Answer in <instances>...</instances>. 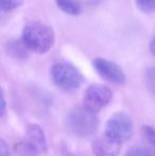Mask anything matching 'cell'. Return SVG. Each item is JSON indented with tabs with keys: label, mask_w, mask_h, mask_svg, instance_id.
<instances>
[{
	"label": "cell",
	"mask_w": 155,
	"mask_h": 156,
	"mask_svg": "<svg viewBox=\"0 0 155 156\" xmlns=\"http://www.w3.org/2000/svg\"><path fill=\"white\" fill-rule=\"evenodd\" d=\"M21 41L29 51L44 54L53 47L55 35L50 26L41 21H31L23 28Z\"/></svg>",
	"instance_id": "1"
},
{
	"label": "cell",
	"mask_w": 155,
	"mask_h": 156,
	"mask_svg": "<svg viewBox=\"0 0 155 156\" xmlns=\"http://www.w3.org/2000/svg\"><path fill=\"white\" fill-rule=\"evenodd\" d=\"M69 129L80 137L91 136L99 126V119L96 113L88 111L84 106H77L67 116Z\"/></svg>",
	"instance_id": "2"
},
{
	"label": "cell",
	"mask_w": 155,
	"mask_h": 156,
	"mask_svg": "<svg viewBox=\"0 0 155 156\" xmlns=\"http://www.w3.org/2000/svg\"><path fill=\"white\" fill-rule=\"evenodd\" d=\"M51 76L54 84L65 90H75L84 81L83 74L78 68L67 62L54 64L51 68Z\"/></svg>",
	"instance_id": "3"
},
{
	"label": "cell",
	"mask_w": 155,
	"mask_h": 156,
	"mask_svg": "<svg viewBox=\"0 0 155 156\" xmlns=\"http://www.w3.org/2000/svg\"><path fill=\"white\" fill-rule=\"evenodd\" d=\"M104 132L123 144L133 136L134 123L130 115L124 112H117L107 120Z\"/></svg>",
	"instance_id": "4"
},
{
	"label": "cell",
	"mask_w": 155,
	"mask_h": 156,
	"mask_svg": "<svg viewBox=\"0 0 155 156\" xmlns=\"http://www.w3.org/2000/svg\"><path fill=\"white\" fill-rule=\"evenodd\" d=\"M113 99L111 88L103 84H91L86 88L83 97V106L93 113H98Z\"/></svg>",
	"instance_id": "5"
},
{
	"label": "cell",
	"mask_w": 155,
	"mask_h": 156,
	"mask_svg": "<svg viewBox=\"0 0 155 156\" xmlns=\"http://www.w3.org/2000/svg\"><path fill=\"white\" fill-rule=\"evenodd\" d=\"M93 65L98 74L107 82L117 85L125 83V74L116 63L102 58H97L93 60Z\"/></svg>",
	"instance_id": "6"
},
{
	"label": "cell",
	"mask_w": 155,
	"mask_h": 156,
	"mask_svg": "<svg viewBox=\"0 0 155 156\" xmlns=\"http://www.w3.org/2000/svg\"><path fill=\"white\" fill-rule=\"evenodd\" d=\"M25 142L27 148L34 154H45L48 151V144L43 129L38 124H29L26 129Z\"/></svg>",
	"instance_id": "7"
},
{
	"label": "cell",
	"mask_w": 155,
	"mask_h": 156,
	"mask_svg": "<svg viewBox=\"0 0 155 156\" xmlns=\"http://www.w3.org/2000/svg\"><path fill=\"white\" fill-rule=\"evenodd\" d=\"M122 147V142L104 132L98 136L91 144V150L96 156H118Z\"/></svg>",
	"instance_id": "8"
},
{
	"label": "cell",
	"mask_w": 155,
	"mask_h": 156,
	"mask_svg": "<svg viewBox=\"0 0 155 156\" xmlns=\"http://www.w3.org/2000/svg\"><path fill=\"white\" fill-rule=\"evenodd\" d=\"M140 132L143 144L150 150L152 156H155V129L150 125H143L141 126Z\"/></svg>",
	"instance_id": "9"
},
{
	"label": "cell",
	"mask_w": 155,
	"mask_h": 156,
	"mask_svg": "<svg viewBox=\"0 0 155 156\" xmlns=\"http://www.w3.org/2000/svg\"><path fill=\"white\" fill-rule=\"evenodd\" d=\"M56 5L61 11L68 15H79L81 13V4L77 0H55Z\"/></svg>",
	"instance_id": "10"
},
{
	"label": "cell",
	"mask_w": 155,
	"mask_h": 156,
	"mask_svg": "<svg viewBox=\"0 0 155 156\" xmlns=\"http://www.w3.org/2000/svg\"><path fill=\"white\" fill-rule=\"evenodd\" d=\"M9 51L16 58H23L27 56V51L29 50L27 49L23 41H14L9 43Z\"/></svg>",
	"instance_id": "11"
},
{
	"label": "cell",
	"mask_w": 155,
	"mask_h": 156,
	"mask_svg": "<svg viewBox=\"0 0 155 156\" xmlns=\"http://www.w3.org/2000/svg\"><path fill=\"white\" fill-rule=\"evenodd\" d=\"M23 3V0H0V11L1 12H11Z\"/></svg>",
	"instance_id": "12"
},
{
	"label": "cell",
	"mask_w": 155,
	"mask_h": 156,
	"mask_svg": "<svg viewBox=\"0 0 155 156\" xmlns=\"http://www.w3.org/2000/svg\"><path fill=\"white\" fill-rule=\"evenodd\" d=\"M125 156H152V154L145 144H141V146H136L131 148L125 153Z\"/></svg>",
	"instance_id": "13"
},
{
	"label": "cell",
	"mask_w": 155,
	"mask_h": 156,
	"mask_svg": "<svg viewBox=\"0 0 155 156\" xmlns=\"http://www.w3.org/2000/svg\"><path fill=\"white\" fill-rule=\"evenodd\" d=\"M146 84L150 93L155 96V68L148 69L146 73Z\"/></svg>",
	"instance_id": "14"
},
{
	"label": "cell",
	"mask_w": 155,
	"mask_h": 156,
	"mask_svg": "<svg viewBox=\"0 0 155 156\" xmlns=\"http://www.w3.org/2000/svg\"><path fill=\"white\" fill-rule=\"evenodd\" d=\"M6 113V101L4 98L3 90L0 88V117L4 116Z\"/></svg>",
	"instance_id": "15"
},
{
	"label": "cell",
	"mask_w": 155,
	"mask_h": 156,
	"mask_svg": "<svg viewBox=\"0 0 155 156\" xmlns=\"http://www.w3.org/2000/svg\"><path fill=\"white\" fill-rule=\"evenodd\" d=\"M10 152H9V148L6 142L0 137V156H9Z\"/></svg>",
	"instance_id": "16"
},
{
	"label": "cell",
	"mask_w": 155,
	"mask_h": 156,
	"mask_svg": "<svg viewBox=\"0 0 155 156\" xmlns=\"http://www.w3.org/2000/svg\"><path fill=\"white\" fill-rule=\"evenodd\" d=\"M150 51L155 56V35L152 37L151 41H150Z\"/></svg>",
	"instance_id": "17"
}]
</instances>
